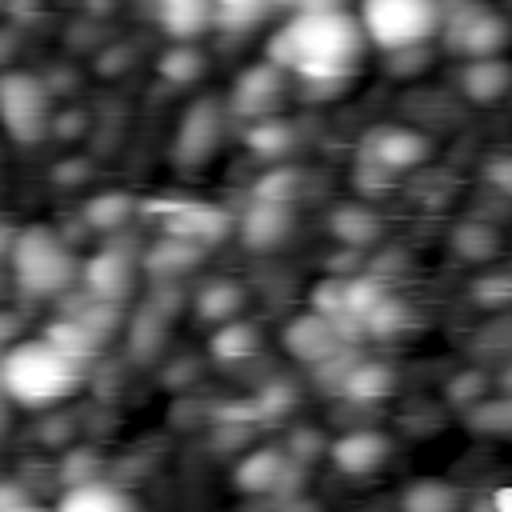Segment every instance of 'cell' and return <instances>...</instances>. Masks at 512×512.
I'll use <instances>...</instances> for the list:
<instances>
[{
	"instance_id": "30",
	"label": "cell",
	"mask_w": 512,
	"mask_h": 512,
	"mask_svg": "<svg viewBox=\"0 0 512 512\" xmlns=\"http://www.w3.org/2000/svg\"><path fill=\"white\" fill-rule=\"evenodd\" d=\"M456 248L468 256V260H488L492 248H496V232L488 224H464L456 232Z\"/></svg>"
},
{
	"instance_id": "22",
	"label": "cell",
	"mask_w": 512,
	"mask_h": 512,
	"mask_svg": "<svg viewBox=\"0 0 512 512\" xmlns=\"http://www.w3.org/2000/svg\"><path fill=\"white\" fill-rule=\"evenodd\" d=\"M44 336H48L60 352H68L72 360H80V364H84L88 356H96V352H100V344H104V340H100V336H96L80 316H64V320H56Z\"/></svg>"
},
{
	"instance_id": "33",
	"label": "cell",
	"mask_w": 512,
	"mask_h": 512,
	"mask_svg": "<svg viewBox=\"0 0 512 512\" xmlns=\"http://www.w3.org/2000/svg\"><path fill=\"white\" fill-rule=\"evenodd\" d=\"M216 4V16H256L268 0H212Z\"/></svg>"
},
{
	"instance_id": "19",
	"label": "cell",
	"mask_w": 512,
	"mask_h": 512,
	"mask_svg": "<svg viewBox=\"0 0 512 512\" xmlns=\"http://www.w3.org/2000/svg\"><path fill=\"white\" fill-rule=\"evenodd\" d=\"M196 260H200V248H196V244H188V240H180V236H164V240H156L152 252L144 256V268H148L156 280H168V276L188 272Z\"/></svg>"
},
{
	"instance_id": "5",
	"label": "cell",
	"mask_w": 512,
	"mask_h": 512,
	"mask_svg": "<svg viewBox=\"0 0 512 512\" xmlns=\"http://www.w3.org/2000/svg\"><path fill=\"white\" fill-rule=\"evenodd\" d=\"M0 124L16 144H36L52 128V92L32 72L0 76Z\"/></svg>"
},
{
	"instance_id": "31",
	"label": "cell",
	"mask_w": 512,
	"mask_h": 512,
	"mask_svg": "<svg viewBox=\"0 0 512 512\" xmlns=\"http://www.w3.org/2000/svg\"><path fill=\"white\" fill-rule=\"evenodd\" d=\"M252 196H256V200H272V204H288V200L296 196V172H288V168L268 172V176L252 188Z\"/></svg>"
},
{
	"instance_id": "11",
	"label": "cell",
	"mask_w": 512,
	"mask_h": 512,
	"mask_svg": "<svg viewBox=\"0 0 512 512\" xmlns=\"http://www.w3.org/2000/svg\"><path fill=\"white\" fill-rule=\"evenodd\" d=\"M284 348H288L296 360L324 364V360H332V356L344 348V340L336 336V328H332L328 316L304 312V316H296V320L284 328Z\"/></svg>"
},
{
	"instance_id": "3",
	"label": "cell",
	"mask_w": 512,
	"mask_h": 512,
	"mask_svg": "<svg viewBox=\"0 0 512 512\" xmlns=\"http://www.w3.org/2000/svg\"><path fill=\"white\" fill-rule=\"evenodd\" d=\"M440 8V0H364L360 32L384 52H408L440 32Z\"/></svg>"
},
{
	"instance_id": "1",
	"label": "cell",
	"mask_w": 512,
	"mask_h": 512,
	"mask_svg": "<svg viewBox=\"0 0 512 512\" xmlns=\"http://www.w3.org/2000/svg\"><path fill=\"white\" fill-rule=\"evenodd\" d=\"M364 52L360 20L344 8H300L272 40L268 60L312 88H336L352 76Z\"/></svg>"
},
{
	"instance_id": "8",
	"label": "cell",
	"mask_w": 512,
	"mask_h": 512,
	"mask_svg": "<svg viewBox=\"0 0 512 512\" xmlns=\"http://www.w3.org/2000/svg\"><path fill=\"white\" fill-rule=\"evenodd\" d=\"M284 88H288V72L276 68L272 60H260V64H252V68H244V72L236 76L232 96H228V108H232L236 116L260 120V116H268V112L284 100Z\"/></svg>"
},
{
	"instance_id": "35",
	"label": "cell",
	"mask_w": 512,
	"mask_h": 512,
	"mask_svg": "<svg viewBox=\"0 0 512 512\" xmlns=\"http://www.w3.org/2000/svg\"><path fill=\"white\" fill-rule=\"evenodd\" d=\"M8 344H16V316L0 312V356L8 352Z\"/></svg>"
},
{
	"instance_id": "14",
	"label": "cell",
	"mask_w": 512,
	"mask_h": 512,
	"mask_svg": "<svg viewBox=\"0 0 512 512\" xmlns=\"http://www.w3.org/2000/svg\"><path fill=\"white\" fill-rule=\"evenodd\" d=\"M328 452H332V464H336L344 476H372V472L388 460V436L360 428V432L340 436Z\"/></svg>"
},
{
	"instance_id": "23",
	"label": "cell",
	"mask_w": 512,
	"mask_h": 512,
	"mask_svg": "<svg viewBox=\"0 0 512 512\" xmlns=\"http://www.w3.org/2000/svg\"><path fill=\"white\" fill-rule=\"evenodd\" d=\"M240 304H244V292H240L236 280H212V284H204L200 296H196V312H200L204 320H216V324L232 320V316L240 312Z\"/></svg>"
},
{
	"instance_id": "28",
	"label": "cell",
	"mask_w": 512,
	"mask_h": 512,
	"mask_svg": "<svg viewBox=\"0 0 512 512\" xmlns=\"http://www.w3.org/2000/svg\"><path fill=\"white\" fill-rule=\"evenodd\" d=\"M160 76L168 80V84H192L200 72H204V56L192 48V44H176L172 52H164L160 56Z\"/></svg>"
},
{
	"instance_id": "24",
	"label": "cell",
	"mask_w": 512,
	"mask_h": 512,
	"mask_svg": "<svg viewBox=\"0 0 512 512\" xmlns=\"http://www.w3.org/2000/svg\"><path fill=\"white\" fill-rule=\"evenodd\" d=\"M340 384L352 400H380L392 392V372L384 364H352Z\"/></svg>"
},
{
	"instance_id": "9",
	"label": "cell",
	"mask_w": 512,
	"mask_h": 512,
	"mask_svg": "<svg viewBox=\"0 0 512 512\" xmlns=\"http://www.w3.org/2000/svg\"><path fill=\"white\" fill-rule=\"evenodd\" d=\"M224 140V116L216 100H196L176 132V160L180 164H204Z\"/></svg>"
},
{
	"instance_id": "39",
	"label": "cell",
	"mask_w": 512,
	"mask_h": 512,
	"mask_svg": "<svg viewBox=\"0 0 512 512\" xmlns=\"http://www.w3.org/2000/svg\"><path fill=\"white\" fill-rule=\"evenodd\" d=\"M284 4H304V0H284Z\"/></svg>"
},
{
	"instance_id": "7",
	"label": "cell",
	"mask_w": 512,
	"mask_h": 512,
	"mask_svg": "<svg viewBox=\"0 0 512 512\" xmlns=\"http://www.w3.org/2000/svg\"><path fill=\"white\" fill-rule=\"evenodd\" d=\"M152 208L160 212L164 236H180L196 248H208L228 232V216L216 204H204V200H164V204H152Z\"/></svg>"
},
{
	"instance_id": "32",
	"label": "cell",
	"mask_w": 512,
	"mask_h": 512,
	"mask_svg": "<svg viewBox=\"0 0 512 512\" xmlns=\"http://www.w3.org/2000/svg\"><path fill=\"white\" fill-rule=\"evenodd\" d=\"M324 452V444H320V436L316 432H300L296 440H292V448H288V456L300 464V460H312V456H320Z\"/></svg>"
},
{
	"instance_id": "21",
	"label": "cell",
	"mask_w": 512,
	"mask_h": 512,
	"mask_svg": "<svg viewBox=\"0 0 512 512\" xmlns=\"http://www.w3.org/2000/svg\"><path fill=\"white\" fill-rule=\"evenodd\" d=\"M212 356L216 360H224V364H236V360H248L256 348H260V332L252 328V324H244V320H224L220 328H216V336H212Z\"/></svg>"
},
{
	"instance_id": "13",
	"label": "cell",
	"mask_w": 512,
	"mask_h": 512,
	"mask_svg": "<svg viewBox=\"0 0 512 512\" xmlns=\"http://www.w3.org/2000/svg\"><path fill=\"white\" fill-rule=\"evenodd\" d=\"M84 284H88V296L92 300H108V304H120L132 288V260L128 252L120 248H100L88 264H84Z\"/></svg>"
},
{
	"instance_id": "4",
	"label": "cell",
	"mask_w": 512,
	"mask_h": 512,
	"mask_svg": "<svg viewBox=\"0 0 512 512\" xmlns=\"http://www.w3.org/2000/svg\"><path fill=\"white\" fill-rule=\"evenodd\" d=\"M8 260H12L16 284L28 296H56L76 276V260H72L68 244L52 228H44V224L16 232V240L8 248Z\"/></svg>"
},
{
	"instance_id": "17",
	"label": "cell",
	"mask_w": 512,
	"mask_h": 512,
	"mask_svg": "<svg viewBox=\"0 0 512 512\" xmlns=\"http://www.w3.org/2000/svg\"><path fill=\"white\" fill-rule=\"evenodd\" d=\"M56 512H136V504H132L128 492H120L112 484L84 480V484H68Z\"/></svg>"
},
{
	"instance_id": "18",
	"label": "cell",
	"mask_w": 512,
	"mask_h": 512,
	"mask_svg": "<svg viewBox=\"0 0 512 512\" xmlns=\"http://www.w3.org/2000/svg\"><path fill=\"white\" fill-rule=\"evenodd\" d=\"M460 88L468 100L476 104H496L504 92H508V64L500 56H480V60H468L464 72H460Z\"/></svg>"
},
{
	"instance_id": "37",
	"label": "cell",
	"mask_w": 512,
	"mask_h": 512,
	"mask_svg": "<svg viewBox=\"0 0 512 512\" xmlns=\"http://www.w3.org/2000/svg\"><path fill=\"white\" fill-rule=\"evenodd\" d=\"M0 512H44V508H36V504H28V500H24V504H12V508H0Z\"/></svg>"
},
{
	"instance_id": "12",
	"label": "cell",
	"mask_w": 512,
	"mask_h": 512,
	"mask_svg": "<svg viewBox=\"0 0 512 512\" xmlns=\"http://www.w3.org/2000/svg\"><path fill=\"white\" fill-rule=\"evenodd\" d=\"M288 476H296V460L280 448H256L236 464V484L256 496L288 492Z\"/></svg>"
},
{
	"instance_id": "27",
	"label": "cell",
	"mask_w": 512,
	"mask_h": 512,
	"mask_svg": "<svg viewBox=\"0 0 512 512\" xmlns=\"http://www.w3.org/2000/svg\"><path fill=\"white\" fill-rule=\"evenodd\" d=\"M248 144H252L256 156H264V160H280V156H288V148H292V124L260 116V120L252 124V132H248Z\"/></svg>"
},
{
	"instance_id": "26",
	"label": "cell",
	"mask_w": 512,
	"mask_h": 512,
	"mask_svg": "<svg viewBox=\"0 0 512 512\" xmlns=\"http://www.w3.org/2000/svg\"><path fill=\"white\" fill-rule=\"evenodd\" d=\"M460 500L444 480H416L404 492V512H456Z\"/></svg>"
},
{
	"instance_id": "38",
	"label": "cell",
	"mask_w": 512,
	"mask_h": 512,
	"mask_svg": "<svg viewBox=\"0 0 512 512\" xmlns=\"http://www.w3.org/2000/svg\"><path fill=\"white\" fill-rule=\"evenodd\" d=\"M4 428H8V412H4V404H0V436H4Z\"/></svg>"
},
{
	"instance_id": "34",
	"label": "cell",
	"mask_w": 512,
	"mask_h": 512,
	"mask_svg": "<svg viewBox=\"0 0 512 512\" xmlns=\"http://www.w3.org/2000/svg\"><path fill=\"white\" fill-rule=\"evenodd\" d=\"M504 412H508V404H492V408H476V416H484V420H476V428L484 424V428H508V420H504Z\"/></svg>"
},
{
	"instance_id": "6",
	"label": "cell",
	"mask_w": 512,
	"mask_h": 512,
	"mask_svg": "<svg viewBox=\"0 0 512 512\" xmlns=\"http://www.w3.org/2000/svg\"><path fill=\"white\" fill-rule=\"evenodd\" d=\"M440 32H444L448 52H456L464 60L496 56L508 40L504 16L488 4H480V0H456V4L440 8Z\"/></svg>"
},
{
	"instance_id": "36",
	"label": "cell",
	"mask_w": 512,
	"mask_h": 512,
	"mask_svg": "<svg viewBox=\"0 0 512 512\" xmlns=\"http://www.w3.org/2000/svg\"><path fill=\"white\" fill-rule=\"evenodd\" d=\"M24 488L20 484H0V508H12V504H24Z\"/></svg>"
},
{
	"instance_id": "16",
	"label": "cell",
	"mask_w": 512,
	"mask_h": 512,
	"mask_svg": "<svg viewBox=\"0 0 512 512\" xmlns=\"http://www.w3.org/2000/svg\"><path fill=\"white\" fill-rule=\"evenodd\" d=\"M240 232H244V244H248V248H276V244L292 232V212H288V204L252 200V208H248Z\"/></svg>"
},
{
	"instance_id": "20",
	"label": "cell",
	"mask_w": 512,
	"mask_h": 512,
	"mask_svg": "<svg viewBox=\"0 0 512 512\" xmlns=\"http://www.w3.org/2000/svg\"><path fill=\"white\" fill-rule=\"evenodd\" d=\"M332 232L348 248H364V244H372L380 236V216L372 208H364V204H344V208L332 212Z\"/></svg>"
},
{
	"instance_id": "2",
	"label": "cell",
	"mask_w": 512,
	"mask_h": 512,
	"mask_svg": "<svg viewBox=\"0 0 512 512\" xmlns=\"http://www.w3.org/2000/svg\"><path fill=\"white\" fill-rule=\"evenodd\" d=\"M80 384V360L60 352L48 336L16 340L0 356V388L24 408H48Z\"/></svg>"
},
{
	"instance_id": "29",
	"label": "cell",
	"mask_w": 512,
	"mask_h": 512,
	"mask_svg": "<svg viewBox=\"0 0 512 512\" xmlns=\"http://www.w3.org/2000/svg\"><path fill=\"white\" fill-rule=\"evenodd\" d=\"M364 332H376V336H396V332H404L408 324H412V316H408V308L404 304H396L392 296H384L364 320Z\"/></svg>"
},
{
	"instance_id": "25",
	"label": "cell",
	"mask_w": 512,
	"mask_h": 512,
	"mask_svg": "<svg viewBox=\"0 0 512 512\" xmlns=\"http://www.w3.org/2000/svg\"><path fill=\"white\" fill-rule=\"evenodd\" d=\"M128 216H132V196L128 192H100V196H92L84 204V220L92 228H100V232L120 228Z\"/></svg>"
},
{
	"instance_id": "15",
	"label": "cell",
	"mask_w": 512,
	"mask_h": 512,
	"mask_svg": "<svg viewBox=\"0 0 512 512\" xmlns=\"http://www.w3.org/2000/svg\"><path fill=\"white\" fill-rule=\"evenodd\" d=\"M156 20H160V28H164L176 44H192L200 32L212 28L216 4H212V0H160V4H156Z\"/></svg>"
},
{
	"instance_id": "10",
	"label": "cell",
	"mask_w": 512,
	"mask_h": 512,
	"mask_svg": "<svg viewBox=\"0 0 512 512\" xmlns=\"http://www.w3.org/2000/svg\"><path fill=\"white\" fill-rule=\"evenodd\" d=\"M424 156H428V140L408 132V128H376L364 140V160L384 168V172L416 168V164H424Z\"/></svg>"
}]
</instances>
